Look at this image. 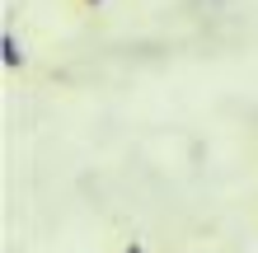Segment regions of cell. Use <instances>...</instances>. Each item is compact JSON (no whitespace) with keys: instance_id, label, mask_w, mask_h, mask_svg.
Wrapping results in <instances>:
<instances>
[{"instance_id":"cell-1","label":"cell","mask_w":258,"mask_h":253,"mask_svg":"<svg viewBox=\"0 0 258 253\" xmlns=\"http://www.w3.org/2000/svg\"><path fill=\"white\" fill-rule=\"evenodd\" d=\"M24 47H19V38H14V28H5V70H24Z\"/></svg>"},{"instance_id":"cell-3","label":"cell","mask_w":258,"mask_h":253,"mask_svg":"<svg viewBox=\"0 0 258 253\" xmlns=\"http://www.w3.org/2000/svg\"><path fill=\"white\" fill-rule=\"evenodd\" d=\"M108 0H80V10H103Z\"/></svg>"},{"instance_id":"cell-2","label":"cell","mask_w":258,"mask_h":253,"mask_svg":"<svg viewBox=\"0 0 258 253\" xmlns=\"http://www.w3.org/2000/svg\"><path fill=\"white\" fill-rule=\"evenodd\" d=\"M122 253H146V244H141V239H127V244H122Z\"/></svg>"}]
</instances>
